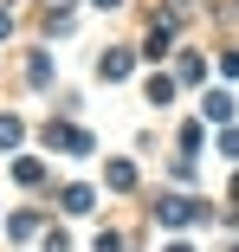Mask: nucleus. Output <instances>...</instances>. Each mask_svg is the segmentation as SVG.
<instances>
[{
    "label": "nucleus",
    "instance_id": "1",
    "mask_svg": "<svg viewBox=\"0 0 239 252\" xmlns=\"http://www.w3.org/2000/svg\"><path fill=\"white\" fill-rule=\"evenodd\" d=\"M155 214H162L168 226H194V220H207L201 200H175V194H162V200H155Z\"/></svg>",
    "mask_w": 239,
    "mask_h": 252
},
{
    "label": "nucleus",
    "instance_id": "2",
    "mask_svg": "<svg viewBox=\"0 0 239 252\" xmlns=\"http://www.w3.org/2000/svg\"><path fill=\"white\" fill-rule=\"evenodd\" d=\"M97 71H104V78H129V52H104Z\"/></svg>",
    "mask_w": 239,
    "mask_h": 252
},
{
    "label": "nucleus",
    "instance_id": "3",
    "mask_svg": "<svg viewBox=\"0 0 239 252\" xmlns=\"http://www.w3.org/2000/svg\"><path fill=\"white\" fill-rule=\"evenodd\" d=\"M65 207L71 214H90V188H65Z\"/></svg>",
    "mask_w": 239,
    "mask_h": 252
},
{
    "label": "nucleus",
    "instance_id": "4",
    "mask_svg": "<svg viewBox=\"0 0 239 252\" xmlns=\"http://www.w3.org/2000/svg\"><path fill=\"white\" fill-rule=\"evenodd\" d=\"M13 175H20L26 188H39V181H45V168H39V162H13Z\"/></svg>",
    "mask_w": 239,
    "mask_h": 252
},
{
    "label": "nucleus",
    "instance_id": "5",
    "mask_svg": "<svg viewBox=\"0 0 239 252\" xmlns=\"http://www.w3.org/2000/svg\"><path fill=\"white\" fill-rule=\"evenodd\" d=\"M13 142H20V123H13V117H0V149H13Z\"/></svg>",
    "mask_w": 239,
    "mask_h": 252
},
{
    "label": "nucleus",
    "instance_id": "6",
    "mask_svg": "<svg viewBox=\"0 0 239 252\" xmlns=\"http://www.w3.org/2000/svg\"><path fill=\"white\" fill-rule=\"evenodd\" d=\"M220 149H226V156H239V129H226V142H220Z\"/></svg>",
    "mask_w": 239,
    "mask_h": 252
},
{
    "label": "nucleus",
    "instance_id": "7",
    "mask_svg": "<svg viewBox=\"0 0 239 252\" xmlns=\"http://www.w3.org/2000/svg\"><path fill=\"white\" fill-rule=\"evenodd\" d=\"M45 7H71V0H45Z\"/></svg>",
    "mask_w": 239,
    "mask_h": 252
},
{
    "label": "nucleus",
    "instance_id": "8",
    "mask_svg": "<svg viewBox=\"0 0 239 252\" xmlns=\"http://www.w3.org/2000/svg\"><path fill=\"white\" fill-rule=\"evenodd\" d=\"M0 39H7V13H0Z\"/></svg>",
    "mask_w": 239,
    "mask_h": 252
},
{
    "label": "nucleus",
    "instance_id": "9",
    "mask_svg": "<svg viewBox=\"0 0 239 252\" xmlns=\"http://www.w3.org/2000/svg\"><path fill=\"white\" fill-rule=\"evenodd\" d=\"M97 7H117V0H97Z\"/></svg>",
    "mask_w": 239,
    "mask_h": 252
},
{
    "label": "nucleus",
    "instance_id": "10",
    "mask_svg": "<svg viewBox=\"0 0 239 252\" xmlns=\"http://www.w3.org/2000/svg\"><path fill=\"white\" fill-rule=\"evenodd\" d=\"M175 252H187V246H175Z\"/></svg>",
    "mask_w": 239,
    "mask_h": 252
}]
</instances>
